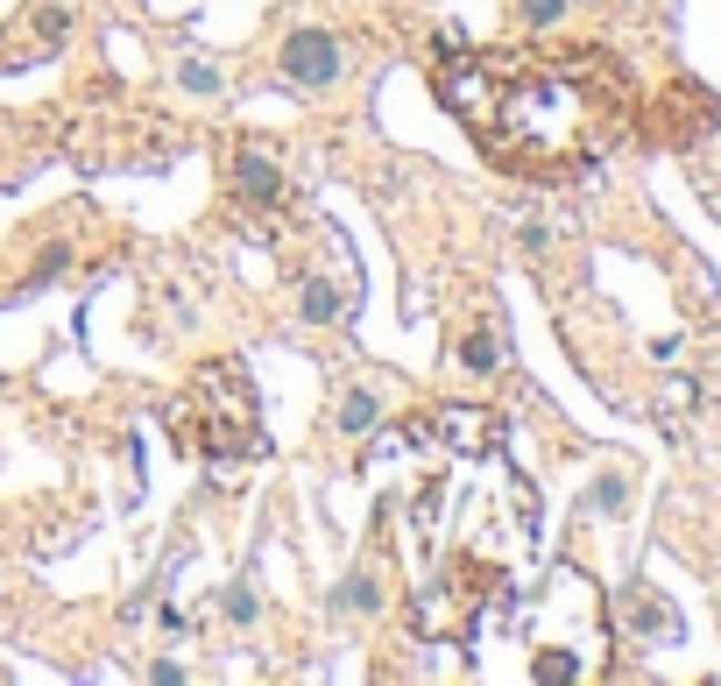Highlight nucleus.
Segmentation results:
<instances>
[{
    "label": "nucleus",
    "instance_id": "1",
    "mask_svg": "<svg viewBox=\"0 0 721 686\" xmlns=\"http://www.w3.org/2000/svg\"><path fill=\"white\" fill-rule=\"evenodd\" d=\"M609 100L588 85V64H523L502 71L481 135L502 163L531 170V178H567L609 149Z\"/></svg>",
    "mask_w": 721,
    "mask_h": 686
},
{
    "label": "nucleus",
    "instance_id": "2",
    "mask_svg": "<svg viewBox=\"0 0 721 686\" xmlns=\"http://www.w3.org/2000/svg\"><path fill=\"white\" fill-rule=\"evenodd\" d=\"M178 446L184 453H206V461H248L262 453V432H256V390H248V369L241 361H206L199 383L178 411Z\"/></svg>",
    "mask_w": 721,
    "mask_h": 686
},
{
    "label": "nucleus",
    "instance_id": "3",
    "mask_svg": "<svg viewBox=\"0 0 721 686\" xmlns=\"http://www.w3.org/2000/svg\"><path fill=\"white\" fill-rule=\"evenodd\" d=\"M326 255H333V262H326V270H311V276L298 283V319H311V326H340V319H354V304H361V276L340 270L347 248L333 241Z\"/></svg>",
    "mask_w": 721,
    "mask_h": 686
},
{
    "label": "nucleus",
    "instance_id": "4",
    "mask_svg": "<svg viewBox=\"0 0 721 686\" xmlns=\"http://www.w3.org/2000/svg\"><path fill=\"white\" fill-rule=\"evenodd\" d=\"M277 64H283V79L298 92H326L340 79V36L333 29H290Z\"/></svg>",
    "mask_w": 721,
    "mask_h": 686
},
{
    "label": "nucleus",
    "instance_id": "5",
    "mask_svg": "<svg viewBox=\"0 0 721 686\" xmlns=\"http://www.w3.org/2000/svg\"><path fill=\"white\" fill-rule=\"evenodd\" d=\"M609 623H615V630H630L644 652H672V644H679V608L658 595V587H644V581L622 587V602H615Z\"/></svg>",
    "mask_w": 721,
    "mask_h": 686
},
{
    "label": "nucleus",
    "instance_id": "6",
    "mask_svg": "<svg viewBox=\"0 0 721 686\" xmlns=\"http://www.w3.org/2000/svg\"><path fill=\"white\" fill-rule=\"evenodd\" d=\"M227 184H233V205H248V213H269V205L283 199V163L269 157L262 142H241L227 163Z\"/></svg>",
    "mask_w": 721,
    "mask_h": 686
},
{
    "label": "nucleus",
    "instance_id": "7",
    "mask_svg": "<svg viewBox=\"0 0 721 686\" xmlns=\"http://www.w3.org/2000/svg\"><path fill=\"white\" fill-rule=\"evenodd\" d=\"M424 425H432V440H439V446L467 453V461H481V453H495V446H502V425H495L489 411H467V404L439 411V417H424Z\"/></svg>",
    "mask_w": 721,
    "mask_h": 686
},
{
    "label": "nucleus",
    "instance_id": "8",
    "mask_svg": "<svg viewBox=\"0 0 721 686\" xmlns=\"http://www.w3.org/2000/svg\"><path fill=\"white\" fill-rule=\"evenodd\" d=\"M460 369H467V375H495V369H502V347H495V333H489V326L460 340Z\"/></svg>",
    "mask_w": 721,
    "mask_h": 686
},
{
    "label": "nucleus",
    "instance_id": "9",
    "mask_svg": "<svg viewBox=\"0 0 721 686\" xmlns=\"http://www.w3.org/2000/svg\"><path fill=\"white\" fill-rule=\"evenodd\" d=\"M220 616L233 623V630H248V623L262 616V595H256V581H233V587H227V602H220Z\"/></svg>",
    "mask_w": 721,
    "mask_h": 686
},
{
    "label": "nucleus",
    "instance_id": "10",
    "mask_svg": "<svg viewBox=\"0 0 721 686\" xmlns=\"http://www.w3.org/2000/svg\"><path fill=\"white\" fill-rule=\"evenodd\" d=\"M333 608H340V616H368V608H382V595H375V574H354V581H347L340 595H333Z\"/></svg>",
    "mask_w": 721,
    "mask_h": 686
},
{
    "label": "nucleus",
    "instance_id": "11",
    "mask_svg": "<svg viewBox=\"0 0 721 686\" xmlns=\"http://www.w3.org/2000/svg\"><path fill=\"white\" fill-rule=\"evenodd\" d=\"M340 432H347V440L375 432V396H368V390H347V404H340Z\"/></svg>",
    "mask_w": 721,
    "mask_h": 686
},
{
    "label": "nucleus",
    "instance_id": "12",
    "mask_svg": "<svg viewBox=\"0 0 721 686\" xmlns=\"http://www.w3.org/2000/svg\"><path fill=\"white\" fill-rule=\"evenodd\" d=\"M36 43H43V50H57V43H64V29H71V14H64V0H50V8H36Z\"/></svg>",
    "mask_w": 721,
    "mask_h": 686
},
{
    "label": "nucleus",
    "instance_id": "13",
    "mask_svg": "<svg viewBox=\"0 0 721 686\" xmlns=\"http://www.w3.org/2000/svg\"><path fill=\"white\" fill-rule=\"evenodd\" d=\"M517 14H523V29H552L567 14V0H517Z\"/></svg>",
    "mask_w": 721,
    "mask_h": 686
},
{
    "label": "nucleus",
    "instance_id": "14",
    "mask_svg": "<svg viewBox=\"0 0 721 686\" xmlns=\"http://www.w3.org/2000/svg\"><path fill=\"white\" fill-rule=\"evenodd\" d=\"M630 503V488H622V474H601V488H594V510H622Z\"/></svg>",
    "mask_w": 721,
    "mask_h": 686
},
{
    "label": "nucleus",
    "instance_id": "15",
    "mask_svg": "<svg viewBox=\"0 0 721 686\" xmlns=\"http://www.w3.org/2000/svg\"><path fill=\"white\" fill-rule=\"evenodd\" d=\"M184 85L191 92H220V71H212V64H184Z\"/></svg>",
    "mask_w": 721,
    "mask_h": 686
},
{
    "label": "nucleus",
    "instance_id": "16",
    "mask_svg": "<svg viewBox=\"0 0 721 686\" xmlns=\"http://www.w3.org/2000/svg\"><path fill=\"white\" fill-rule=\"evenodd\" d=\"M700 184H708V199H714V205H721V178H700Z\"/></svg>",
    "mask_w": 721,
    "mask_h": 686
}]
</instances>
